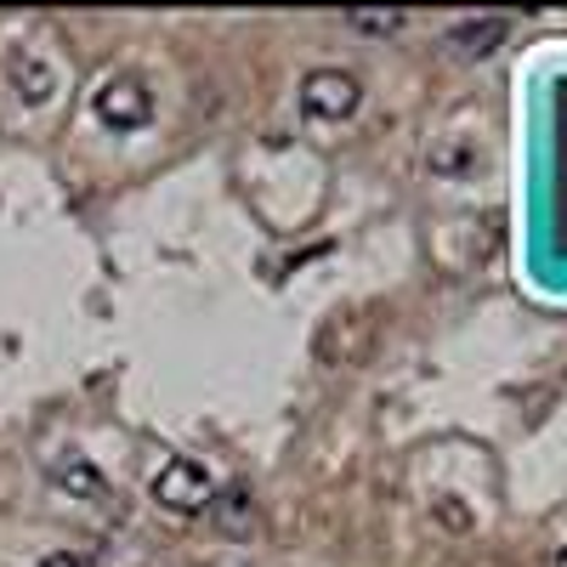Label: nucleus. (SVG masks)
<instances>
[{
    "mask_svg": "<svg viewBox=\"0 0 567 567\" xmlns=\"http://www.w3.org/2000/svg\"><path fill=\"white\" fill-rule=\"evenodd\" d=\"M91 114H97L109 131H142L154 120V97L136 74H109L97 91H91Z\"/></svg>",
    "mask_w": 567,
    "mask_h": 567,
    "instance_id": "nucleus-1",
    "label": "nucleus"
},
{
    "mask_svg": "<svg viewBox=\"0 0 567 567\" xmlns=\"http://www.w3.org/2000/svg\"><path fill=\"white\" fill-rule=\"evenodd\" d=\"M216 494V477H210V465L205 460H165L159 465V477H154V499L165 511H205Z\"/></svg>",
    "mask_w": 567,
    "mask_h": 567,
    "instance_id": "nucleus-2",
    "label": "nucleus"
},
{
    "mask_svg": "<svg viewBox=\"0 0 567 567\" xmlns=\"http://www.w3.org/2000/svg\"><path fill=\"white\" fill-rule=\"evenodd\" d=\"M363 103V85L347 69H312L301 80V114L307 120H347Z\"/></svg>",
    "mask_w": 567,
    "mask_h": 567,
    "instance_id": "nucleus-3",
    "label": "nucleus"
},
{
    "mask_svg": "<svg viewBox=\"0 0 567 567\" xmlns=\"http://www.w3.org/2000/svg\"><path fill=\"white\" fill-rule=\"evenodd\" d=\"M511 34V23L505 18H465L460 29H449V52H460V58H488L494 52V45Z\"/></svg>",
    "mask_w": 567,
    "mask_h": 567,
    "instance_id": "nucleus-4",
    "label": "nucleus"
},
{
    "mask_svg": "<svg viewBox=\"0 0 567 567\" xmlns=\"http://www.w3.org/2000/svg\"><path fill=\"white\" fill-rule=\"evenodd\" d=\"M7 74H12V91H18L29 109H40V103L58 97V74H52V63H45V58H18Z\"/></svg>",
    "mask_w": 567,
    "mask_h": 567,
    "instance_id": "nucleus-5",
    "label": "nucleus"
},
{
    "mask_svg": "<svg viewBox=\"0 0 567 567\" xmlns=\"http://www.w3.org/2000/svg\"><path fill=\"white\" fill-rule=\"evenodd\" d=\"M63 488L80 494V499H109V483H103V471L91 460H69L63 465Z\"/></svg>",
    "mask_w": 567,
    "mask_h": 567,
    "instance_id": "nucleus-6",
    "label": "nucleus"
},
{
    "mask_svg": "<svg viewBox=\"0 0 567 567\" xmlns=\"http://www.w3.org/2000/svg\"><path fill=\"white\" fill-rule=\"evenodd\" d=\"M347 23H352L358 34H398V29L409 23V12H398V7H386V12H363V7H352Z\"/></svg>",
    "mask_w": 567,
    "mask_h": 567,
    "instance_id": "nucleus-7",
    "label": "nucleus"
},
{
    "mask_svg": "<svg viewBox=\"0 0 567 567\" xmlns=\"http://www.w3.org/2000/svg\"><path fill=\"white\" fill-rule=\"evenodd\" d=\"M432 171H443V176H465V171H471V148H437V154H432Z\"/></svg>",
    "mask_w": 567,
    "mask_h": 567,
    "instance_id": "nucleus-8",
    "label": "nucleus"
},
{
    "mask_svg": "<svg viewBox=\"0 0 567 567\" xmlns=\"http://www.w3.org/2000/svg\"><path fill=\"white\" fill-rule=\"evenodd\" d=\"M29 567H103L97 556H85V550H52V556H40Z\"/></svg>",
    "mask_w": 567,
    "mask_h": 567,
    "instance_id": "nucleus-9",
    "label": "nucleus"
},
{
    "mask_svg": "<svg viewBox=\"0 0 567 567\" xmlns=\"http://www.w3.org/2000/svg\"><path fill=\"white\" fill-rule=\"evenodd\" d=\"M556 567H567V550H561V556H556Z\"/></svg>",
    "mask_w": 567,
    "mask_h": 567,
    "instance_id": "nucleus-10",
    "label": "nucleus"
}]
</instances>
